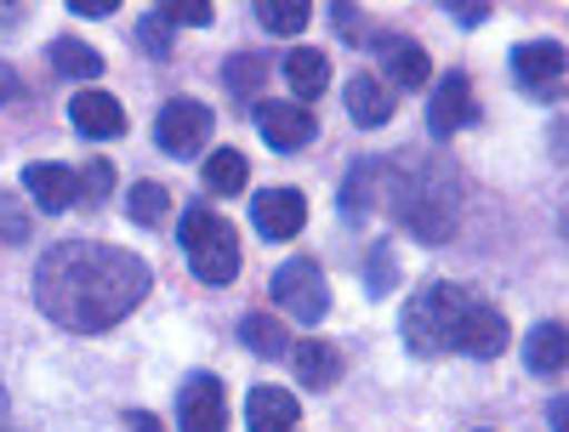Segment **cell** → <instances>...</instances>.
<instances>
[{"instance_id": "cell-1", "label": "cell", "mask_w": 569, "mask_h": 432, "mask_svg": "<svg viewBox=\"0 0 569 432\" xmlns=\"http://www.w3.org/2000/svg\"><path fill=\"white\" fill-rule=\"evenodd\" d=\"M149 284L154 273L142 257L120 245H91V239H63L34 268V302L52 324L74 335H98L149 297Z\"/></svg>"}, {"instance_id": "cell-2", "label": "cell", "mask_w": 569, "mask_h": 432, "mask_svg": "<svg viewBox=\"0 0 569 432\" xmlns=\"http://www.w3.org/2000/svg\"><path fill=\"white\" fill-rule=\"evenodd\" d=\"M382 182H388V200L399 211V222L421 239V245H445L456 233V200L461 188L450 177L445 160H410V154H393L382 160Z\"/></svg>"}, {"instance_id": "cell-3", "label": "cell", "mask_w": 569, "mask_h": 432, "mask_svg": "<svg viewBox=\"0 0 569 432\" xmlns=\"http://www.w3.org/2000/svg\"><path fill=\"white\" fill-rule=\"evenodd\" d=\"M182 251H188L194 279H206V284H233V273H240V233L211 205L182 211Z\"/></svg>"}, {"instance_id": "cell-4", "label": "cell", "mask_w": 569, "mask_h": 432, "mask_svg": "<svg viewBox=\"0 0 569 432\" xmlns=\"http://www.w3.org/2000/svg\"><path fill=\"white\" fill-rule=\"evenodd\" d=\"M461 297H467V284H445V279L421 284V291L405 302V319H399L405 348H410V353H421V359L450 353V324H456Z\"/></svg>"}, {"instance_id": "cell-5", "label": "cell", "mask_w": 569, "mask_h": 432, "mask_svg": "<svg viewBox=\"0 0 569 432\" xmlns=\"http://www.w3.org/2000/svg\"><path fill=\"white\" fill-rule=\"evenodd\" d=\"M273 308H284L297 324H319L325 313H330V284H325V273H319V262L313 257H291L279 273H273Z\"/></svg>"}, {"instance_id": "cell-6", "label": "cell", "mask_w": 569, "mask_h": 432, "mask_svg": "<svg viewBox=\"0 0 569 432\" xmlns=\"http://www.w3.org/2000/svg\"><path fill=\"white\" fill-rule=\"evenodd\" d=\"M507 348V313L490 308L479 291H467L461 308H456V324H450V353H467V359H501Z\"/></svg>"}, {"instance_id": "cell-7", "label": "cell", "mask_w": 569, "mask_h": 432, "mask_svg": "<svg viewBox=\"0 0 569 432\" xmlns=\"http://www.w3.org/2000/svg\"><path fill=\"white\" fill-rule=\"evenodd\" d=\"M512 86L536 103H558L563 98V46L558 40L512 46Z\"/></svg>"}, {"instance_id": "cell-8", "label": "cell", "mask_w": 569, "mask_h": 432, "mask_svg": "<svg viewBox=\"0 0 569 432\" xmlns=\"http://www.w3.org/2000/svg\"><path fill=\"white\" fill-rule=\"evenodd\" d=\"M211 125H217V114H211L206 103H194V98H171V103L154 114V142H160L166 154L188 160V154H200L206 142H211Z\"/></svg>"}, {"instance_id": "cell-9", "label": "cell", "mask_w": 569, "mask_h": 432, "mask_svg": "<svg viewBox=\"0 0 569 432\" xmlns=\"http://www.w3.org/2000/svg\"><path fill=\"white\" fill-rule=\"evenodd\" d=\"M177 426L182 432H228V393L211 370L182 375L177 388Z\"/></svg>"}, {"instance_id": "cell-10", "label": "cell", "mask_w": 569, "mask_h": 432, "mask_svg": "<svg viewBox=\"0 0 569 432\" xmlns=\"http://www.w3.org/2000/svg\"><path fill=\"white\" fill-rule=\"evenodd\" d=\"M257 131H262L268 149L297 154L319 137V114H308L302 103H257Z\"/></svg>"}, {"instance_id": "cell-11", "label": "cell", "mask_w": 569, "mask_h": 432, "mask_svg": "<svg viewBox=\"0 0 569 432\" xmlns=\"http://www.w3.org/2000/svg\"><path fill=\"white\" fill-rule=\"evenodd\" d=\"M472 114H479L472 80L450 69V74L433 86V98H427V131H433V137H456L461 125H472Z\"/></svg>"}, {"instance_id": "cell-12", "label": "cell", "mask_w": 569, "mask_h": 432, "mask_svg": "<svg viewBox=\"0 0 569 432\" xmlns=\"http://www.w3.org/2000/svg\"><path fill=\"white\" fill-rule=\"evenodd\" d=\"M370 46H376V58H382V69H388V86L421 91L427 80H433V58H427L410 34H370Z\"/></svg>"}, {"instance_id": "cell-13", "label": "cell", "mask_w": 569, "mask_h": 432, "mask_svg": "<svg viewBox=\"0 0 569 432\" xmlns=\"http://www.w3.org/2000/svg\"><path fill=\"white\" fill-rule=\"evenodd\" d=\"M251 222L262 239H297L302 222H308V200L297 194V188H268V194H257L251 205Z\"/></svg>"}, {"instance_id": "cell-14", "label": "cell", "mask_w": 569, "mask_h": 432, "mask_svg": "<svg viewBox=\"0 0 569 432\" xmlns=\"http://www.w3.org/2000/svg\"><path fill=\"white\" fill-rule=\"evenodd\" d=\"M69 120L91 142H109V137L126 131V109H120V98H109V91H80V98L69 103Z\"/></svg>"}, {"instance_id": "cell-15", "label": "cell", "mask_w": 569, "mask_h": 432, "mask_svg": "<svg viewBox=\"0 0 569 432\" xmlns=\"http://www.w3.org/2000/svg\"><path fill=\"white\" fill-rule=\"evenodd\" d=\"M297 421H302L297 393H284V388H251V399H246V426L251 432H297Z\"/></svg>"}, {"instance_id": "cell-16", "label": "cell", "mask_w": 569, "mask_h": 432, "mask_svg": "<svg viewBox=\"0 0 569 432\" xmlns=\"http://www.w3.org/2000/svg\"><path fill=\"white\" fill-rule=\"evenodd\" d=\"M348 114H353L359 125H370V131L388 125V120H393V86H388L382 74H365V69H359V74L348 80Z\"/></svg>"}, {"instance_id": "cell-17", "label": "cell", "mask_w": 569, "mask_h": 432, "mask_svg": "<svg viewBox=\"0 0 569 432\" xmlns=\"http://www.w3.org/2000/svg\"><path fill=\"white\" fill-rule=\"evenodd\" d=\"M23 188H29L34 211H46V217L80 205V200H74V171H63V165H29V171H23Z\"/></svg>"}, {"instance_id": "cell-18", "label": "cell", "mask_w": 569, "mask_h": 432, "mask_svg": "<svg viewBox=\"0 0 569 432\" xmlns=\"http://www.w3.org/2000/svg\"><path fill=\"white\" fill-rule=\"evenodd\" d=\"M291 364H297L302 388H337L342 370H348V359L330 348V342H297V348H291Z\"/></svg>"}, {"instance_id": "cell-19", "label": "cell", "mask_w": 569, "mask_h": 432, "mask_svg": "<svg viewBox=\"0 0 569 432\" xmlns=\"http://www.w3.org/2000/svg\"><path fill=\"white\" fill-rule=\"evenodd\" d=\"M284 86H291V91H297V103L308 109L319 91L330 86V58L319 52V46H297V52L284 58Z\"/></svg>"}, {"instance_id": "cell-20", "label": "cell", "mask_w": 569, "mask_h": 432, "mask_svg": "<svg viewBox=\"0 0 569 432\" xmlns=\"http://www.w3.org/2000/svg\"><path fill=\"white\" fill-rule=\"evenodd\" d=\"M569 359V342H563V324L558 319H541L530 330V342H525V370L530 375H558Z\"/></svg>"}, {"instance_id": "cell-21", "label": "cell", "mask_w": 569, "mask_h": 432, "mask_svg": "<svg viewBox=\"0 0 569 432\" xmlns=\"http://www.w3.org/2000/svg\"><path fill=\"white\" fill-rule=\"evenodd\" d=\"M46 63H52L63 80H98L103 74V58L91 52L86 40H74V34H58L52 46H46Z\"/></svg>"}, {"instance_id": "cell-22", "label": "cell", "mask_w": 569, "mask_h": 432, "mask_svg": "<svg viewBox=\"0 0 569 432\" xmlns=\"http://www.w3.org/2000/svg\"><path fill=\"white\" fill-rule=\"evenodd\" d=\"M200 177H206L211 194H240V188L251 182V160L240 149H217V154H206Z\"/></svg>"}, {"instance_id": "cell-23", "label": "cell", "mask_w": 569, "mask_h": 432, "mask_svg": "<svg viewBox=\"0 0 569 432\" xmlns=\"http://www.w3.org/2000/svg\"><path fill=\"white\" fill-rule=\"evenodd\" d=\"M240 342L257 353V359H279L284 348H291V335H284V324L273 313H246L240 319Z\"/></svg>"}, {"instance_id": "cell-24", "label": "cell", "mask_w": 569, "mask_h": 432, "mask_svg": "<svg viewBox=\"0 0 569 432\" xmlns=\"http://www.w3.org/2000/svg\"><path fill=\"white\" fill-rule=\"evenodd\" d=\"M268 74H273V63H268V58H257V52H240V58H228V63H222V86H228V98H257Z\"/></svg>"}, {"instance_id": "cell-25", "label": "cell", "mask_w": 569, "mask_h": 432, "mask_svg": "<svg viewBox=\"0 0 569 432\" xmlns=\"http://www.w3.org/2000/svg\"><path fill=\"white\" fill-rule=\"evenodd\" d=\"M376 182H382V160H359V165L348 171V182H342V217H348V222H359V217L370 211Z\"/></svg>"}, {"instance_id": "cell-26", "label": "cell", "mask_w": 569, "mask_h": 432, "mask_svg": "<svg viewBox=\"0 0 569 432\" xmlns=\"http://www.w3.org/2000/svg\"><path fill=\"white\" fill-rule=\"evenodd\" d=\"M166 211H171V194L160 182H131V194H126V217L137 222V228H160L166 222Z\"/></svg>"}, {"instance_id": "cell-27", "label": "cell", "mask_w": 569, "mask_h": 432, "mask_svg": "<svg viewBox=\"0 0 569 432\" xmlns=\"http://www.w3.org/2000/svg\"><path fill=\"white\" fill-rule=\"evenodd\" d=\"M393 284H399V257L388 239H376L365 251V297H393Z\"/></svg>"}, {"instance_id": "cell-28", "label": "cell", "mask_w": 569, "mask_h": 432, "mask_svg": "<svg viewBox=\"0 0 569 432\" xmlns=\"http://www.w3.org/2000/svg\"><path fill=\"white\" fill-rule=\"evenodd\" d=\"M257 18H262V29H273V34H297L313 12L302 7V0H262Z\"/></svg>"}, {"instance_id": "cell-29", "label": "cell", "mask_w": 569, "mask_h": 432, "mask_svg": "<svg viewBox=\"0 0 569 432\" xmlns=\"http://www.w3.org/2000/svg\"><path fill=\"white\" fill-rule=\"evenodd\" d=\"M109 188H114V165H109V160H91V165L74 177V200H80V205H103Z\"/></svg>"}, {"instance_id": "cell-30", "label": "cell", "mask_w": 569, "mask_h": 432, "mask_svg": "<svg viewBox=\"0 0 569 432\" xmlns=\"http://www.w3.org/2000/svg\"><path fill=\"white\" fill-rule=\"evenodd\" d=\"M137 40H142V52H149V58H166V52H171V23H166L160 7H154V12H142Z\"/></svg>"}, {"instance_id": "cell-31", "label": "cell", "mask_w": 569, "mask_h": 432, "mask_svg": "<svg viewBox=\"0 0 569 432\" xmlns=\"http://www.w3.org/2000/svg\"><path fill=\"white\" fill-rule=\"evenodd\" d=\"M330 18H337V34H342L348 46H365V40H370V18H365L359 7H348V0H337V7H330Z\"/></svg>"}, {"instance_id": "cell-32", "label": "cell", "mask_w": 569, "mask_h": 432, "mask_svg": "<svg viewBox=\"0 0 569 432\" xmlns=\"http://www.w3.org/2000/svg\"><path fill=\"white\" fill-rule=\"evenodd\" d=\"M160 12H166V23H188V29H206L217 18L211 0H171V7H160Z\"/></svg>"}, {"instance_id": "cell-33", "label": "cell", "mask_w": 569, "mask_h": 432, "mask_svg": "<svg viewBox=\"0 0 569 432\" xmlns=\"http://www.w3.org/2000/svg\"><path fill=\"white\" fill-rule=\"evenodd\" d=\"M0 239H7V245H29V217L12 194H0Z\"/></svg>"}, {"instance_id": "cell-34", "label": "cell", "mask_w": 569, "mask_h": 432, "mask_svg": "<svg viewBox=\"0 0 569 432\" xmlns=\"http://www.w3.org/2000/svg\"><path fill=\"white\" fill-rule=\"evenodd\" d=\"M450 18H456L461 29H479V23H490V7H485V0H461V7L450 0Z\"/></svg>"}, {"instance_id": "cell-35", "label": "cell", "mask_w": 569, "mask_h": 432, "mask_svg": "<svg viewBox=\"0 0 569 432\" xmlns=\"http://www.w3.org/2000/svg\"><path fill=\"white\" fill-rule=\"evenodd\" d=\"M114 7H120V0H69V12H74V18H109Z\"/></svg>"}, {"instance_id": "cell-36", "label": "cell", "mask_w": 569, "mask_h": 432, "mask_svg": "<svg viewBox=\"0 0 569 432\" xmlns=\"http://www.w3.org/2000/svg\"><path fill=\"white\" fill-rule=\"evenodd\" d=\"M23 98V80L7 69V63H0V103H18Z\"/></svg>"}, {"instance_id": "cell-37", "label": "cell", "mask_w": 569, "mask_h": 432, "mask_svg": "<svg viewBox=\"0 0 569 432\" xmlns=\"http://www.w3.org/2000/svg\"><path fill=\"white\" fill-rule=\"evenodd\" d=\"M131 432H166V426H160V415H149V410H137V415H131Z\"/></svg>"}, {"instance_id": "cell-38", "label": "cell", "mask_w": 569, "mask_h": 432, "mask_svg": "<svg viewBox=\"0 0 569 432\" xmlns=\"http://www.w3.org/2000/svg\"><path fill=\"white\" fill-rule=\"evenodd\" d=\"M0 421H7V393H0ZM0 432H7V426H0Z\"/></svg>"}]
</instances>
